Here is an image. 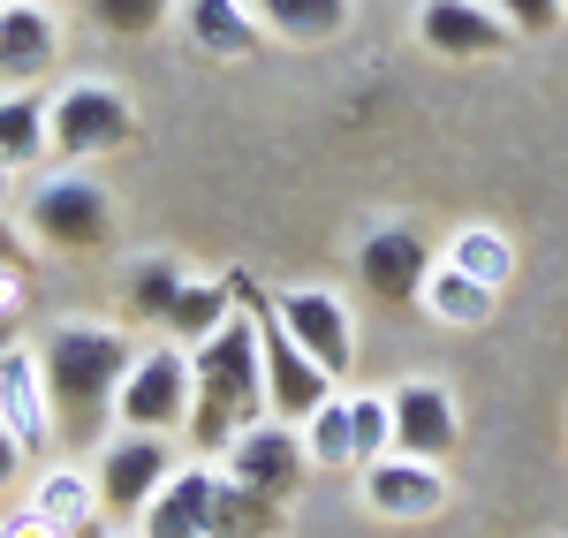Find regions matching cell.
Masks as SVG:
<instances>
[{
  "instance_id": "5bb4252c",
  "label": "cell",
  "mask_w": 568,
  "mask_h": 538,
  "mask_svg": "<svg viewBox=\"0 0 568 538\" xmlns=\"http://www.w3.org/2000/svg\"><path fill=\"white\" fill-rule=\"evenodd\" d=\"M387 409H394V455H425V463H439V455H455V440H463L455 395H447V387H433V379L394 387Z\"/></svg>"
},
{
  "instance_id": "ffe728a7",
  "label": "cell",
  "mask_w": 568,
  "mask_h": 538,
  "mask_svg": "<svg viewBox=\"0 0 568 538\" xmlns=\"http://www.w3.org/2000/svg\"><path fill=\"white\" fill-rule=\"evenodd\" d=\"M235 318V304H227V281H182L175 304H168V342H182V349H197V342H213L220 326Z\"/></svg>"
},
{
  "instance_id": "f546056e",
  "label": "cell",
  "mask_w": 568,
  "mask_h": 538,
  "mask_svg": "<svg viewBox=\"0 0 568 538\" xmlns=\"http://www.w3.org/2000/svg\"><path fill=\"white\" fill-rule=\"evenodd\" d=\"M23 440H16V433H8V425H0V494H8V486H16V470H23Z\"/></svg>"
},
{
  "instance_id": "7c38bea8",
  "label": "cell",
  "mask_w": 568,
  "mask_h": 538,
  "mask_svg": "<svg viewBox=\"0 0 568 538\" xmlns=\"http://www.w3.org/2000/svg\"><path fill=\"white\" fill-rule=\"evenodd\" d=\"M417 39L433 45L439 61H493L516 31H508V16L485 8V0H425V8H417Z\"/></svg>"
},
{
  "instance_id": "7402d4cb",
  "label": "cell",
  "mask_w": 568,
  "mask_h": 538,
  "mask_svg": "<svg viewBox=\"0 0 568 538\" xmlns=\"http://www.w3.org/2000/svg\"><path fill=\"white\" fill-rule=\"evenodd\" d=\"M45 152H53V130H45V106L31 91H0V160L23 175V168H39Z\"/></svg>"
},
{
  "instance_id": "83f0119b",
  "label": "cell",
  "mask_w": 568,
  "mask_h": 538,
  "mask_svg": "<svg viewBox=\"0 0 568 538\" xmlns=\"http://www.w3.org/2000/svg\"><path fill=\"white\" fill-rule=\"evenodd\" d=\"M500 16H508V31H554L561 23V0H500Z\"/></svg>"
},
{
  "instance_id": "4316f807",
  "label": "cell",
  "mask_w": 568,
  "mask_h": 538,
  "mask_svg": "<svg viewBox=\"0 0 568 538\" xmlns=\"http://www.w3.org/2000/svg\"><path fill=\"white\" fill-rule=\"evenodd\" d=\"M175 288H182V273L168 266V258H144V266L130 273V312H136V318H168Z\"/></svg>"
},
{
  "instance_id": "cb8c5ba5",
  "label": "cell",
  "mask_w": 568,
  "mask_h": 538,
  "mask_svg": "<svg viewBox=\"0 0 568 538\" xmlns=\"http://www.w3.org/2000/svg\"><path fill=\"white\" fill-rule=\"evenodd\" d=\"M304 455L318 463V470H342V463H356V448H349V403H326L304 417Z\"/></svg>"
},
{
  "instance_id": "9c48e42d",
  "label": "cell",
  "mask_w": 568,
  "mask_h": 538,
  "mask_svg": "<svg viewBox=\"0 0 568 538\" xmlns=\"http://www.w3.org/2000/svg\"><path fill=\"white\" fill-rule=\"evenodd\" d=\"M175 478V455H168V433H122L114 448L99 455V508L106 516H144V500Z\"/></svg>"
},
{
  "instance_id": "d6a6232c",
  "label": "cell",
  "mask_w": 568,
  "mask_h": 538,
  "mask_svg": "<svg viewBox=\"0 0 568 538\" xmlns=\"http://www.w3.org/2000/svg\"><path fill=\"white\" fill-rule=\"evenodd\" d=\"M8 190H16V168H8V160H0V205H8Z\"/></svg>"
},
{
  "instance_id": "6da1fadb",
  "label": "cell",
  "mask_w": 568,
  "mask_h": 538,
  "mask_svg": "<svg viewBox=\"0 0 568 538\" xmlns=\"http://www.w3.org/2000/svg\"><path fill=\"white\" fill-rule=\"evenodd\" d=\"M265 417V357H258V312H235L213 342L190 349V440L205 455H227L243 425Z\"/></svg>"
},
{
  "instance_id": "f1b7e54d",
  "label": "cell",
  "mask_w": 568,
  "mask_h": 538,
  "mask_svg": "<svg viewBox=\"0 0 568 538\" xmlns=\"http://www.w3.org/2000/svg\"><path fill=\"white\" fill-rule=\"evenodd\" d=\"M0 538H61V531L45 524L39 508H23V516H8V524H0Z\"/></svg>"
},
{
  "instance_id": "2e32d148",
  "label": "cell",
  "mask_w": 568,
  "mask_h": 538,
  "mask_svg": "<svg viewBox=\"0 0 568 538\" xmlns=\"http://www.w3.org/2000/svg\"><path fill=\"white\" fill-rule=\"evenodd\" d=\"M0 425L23 440V448L39 455L45 433H53V403H45V372H39V349H8L0 357Z\"/></svg>"
},
{
  "instance_id": "277c9868",
  "label": "cell",
  "mask_w": 568,
  "mask_h": 538,
  "mask_svg": "<svg viewBox=\"0 0 568 538\" xmlns=\"http://www.w3.org/2000/svg\"><path fill=\"white\" fill-rule=\"evenodd\" d=\"M45 130H53V152L61 160H99V152H122L136 136V114L114 84H69L53 106H45Z\"/></svg>"
},
{
  "instance_id": "5b68a950",
  "label": "cell",
  "mask_w": 568,
  "mask_h": 538,
  "mask_svg": "<svg viewBox=\"0 0 568 538\" xmlns=\"http://www.w3.org/2000/svg\"><path fill=\"white\" fill-rule=\"evenodd\" d=\"M31 235L45 251H106L114 243V197L91 175H61L31 190Z\"/></svg>"
},
{
  "instance_id": "d6986e66",
  "label": "cell",
  "mask_w": 568,
  "mask_h": 538,
  "mask_svg": "<svg viewBox=\"0 0 568 538\" xmlns=\"http://www.w3.org/2000/svg\"><path fill=\"white\" fill-rule=\"evenodd\" d=\"M31 508H39L45 524L61 538H99V486H91L84 470H45L39 486H31Z\"/></svg>"
},
{
  "instance_id": "8992f818",
  "label": "cell",
  "mask_w": 568,
  "mask_h": 538,
  "mask_svg": "<svg viewBox=\"0 0 568 538\" xmlns=\"http://www.w3.org/2000/svg\"><path fill=\"white\" fill-rule=\"evenodd\" d=\"M227 463V478L235 486H251V494L265 500H296V486H304V470H311V455H304V433L296 425H281V417H258V425H243L235 433V448L220 455Z\"/></svg>"
},
{
  "instance_id": "7a4b0ae2",
  "label": "cell",
  "mask_w": 568,
  "mask_h": 538,
  "mask_svg": "<svg viewBox=\"0 0 568 538\" xmlns=\"http://www.w3.org/2000/svg\"><path fill=\"white\" fill-rule=\"evenodd\" d=\"M136 364V349L114 334V326H53L39 349L45 372V403L69 433H99V417L122 395V372Z\"/></svg>"
},
{
  "instance_id": "4fadbf2b",
  "label": "cell",
  "mask_w": 568,
  "mask_h": 538,
  "mask_svg": "<svg viewBox=\"0 0 568 538\" xmlns=\"http://www.w3.org/2000/svg\"><path fill=\"white\" fill-rule=\"evenodd\" d=\"M425 273H433V243L409 235V227H372L356 243V281L379 296V304H417L425 296Z\"/></svg>"
},
{
  "instance_id": "52a82bcc",
  "label": "cell",
  "mask_w": 568,
  "mask_h": 538,
  "mask_svg": "<svg viewBox=\"0 0 568 538\" xmlns=\"http://www.w3.org/2000/svg\"><path fill=\"white\" fill-rule=\"evenodd\" d=\"M258 312V357H265V417H281V425H304L311 409L334 395V372L326 364H311L296 342H288V326L265 312V304H251Z\"/></svg>"
},
{
  "instance_id": "9a60e30c",
  "label": "cell",
  "mask_w": 568,
  "mask_h": 538,
  "mask_svg": "<svg viewBox=\"0 0 568 538\" xmlns=\"http://www.w3.org/2000/svg\"><path fill=\"white\" fill-rule=\"evenodd\" d=\"M53 53H61V31L39 0H0V84L31 91L53 69Z\"/></svg>"
},
{
  "instance_id": "e0dca14e",
  "label": "cell",
  "mask_w": 568,
  "mask_h": 538,
  "mask_svg": "<svg viewBox=\"0 0 568 538\" xmlns=\"http://www.w3.org/2000/svg\"><path fill=\"white\" fill-rule=\"evenodd\" d=\"M182 31L205 61H251L265 45V23L251 16V0H182Z\"/></svg>"
},
{
  "instance_id": "1f68e13d",
  "label": "cell",
  "mask_w": 568,
  "mask_h": 538,
  "mask_svg": "<svg viewBox=\"0 0 568 538\" xmlns=\"http://www.w3.org/2000/svg\"><path fill=\"white\" fill-rule=\"evenodd\" d=\"M0 266H16V235L8 227H0Z\"/></svg>"
},
{
  "instance_id": "3957f363",
  "label": "cell",
  "mask_w": 568,
  "mask_h": 538,
  "mask_svg": "<svg viewBox=\"0 0 568 538\" xmlns=\"http://www.w3.org/2000/svg\"><path fill=\"white\" fill-rule=\"evenodd\" d=\"M114 425H130V433H182L190 425V349L182 342L136 349V364L122 372V395H114Z\"/></svg>"
},
{
  "instance_id": "ba28073f",
  "label": "cell",
  "mask_w": 568,
  "mask_h": 538,
  "mask_svg": "<svg viewBox=\"0 0 568 538\" xmlns=\"http://www.w3.org/2000/svg\"><path fill=\"white\" fill-rule=\"evenodd\" d=\"M273 318H281L288 342H296L311 364H326L334 379L356 372V326H349V304H342L334 288H288V296H273Z\"/></svg>"
},
{
  "instance_id": "484cf974",
  "label": "cell",
  "mask_w": 568,
  "mask_h": 538,
  "mask_svg": "<svg viewBox=\"0 0 568 538\" xmlns=\"http://www.w3.org/2000/svg\"><path fill=\"white\" fill-rule=\"evenodd\" d=\"M84 8H91V23L114 31V39H144V31H160L175 16V0H84Z\"/></svg>"
},
{
  "instance_id": "8fae6325",
  "label": "cell",
  "mask_w": 568,
  "mask_h": 538,
  "mask_svg": "<svg viewBox=\"0 0 568 538\" xmlns=\"http://www.w3.org/2000/svg\"><path fill=\"white\" fill-rule=\"evenodd\" d=\"M364 508L372 516H387V524H425L447 508V470L425 463V455H379V463H364Z\"/></svg>"
},
{
  "instance_id": "30bf717a",
  "label": "cell",
  "mask_w": 568,
  "mask_h": 538,
  "mask_svg": "<svg viewBox=\"0 0 568 538\" xmlns=\"http://www.w3.org/2000/svg\"><path fill=\"white\" fill-rule=\"evenodd\" d=\"M220 500H227V470L190 463L144 500L136 524H144V538H220Z\"/></svg>"
},
{
  "instance_id": "d4e9b609",
  "label": "cell",
  "mask_w": 568,
  "mask_h": 538,
  "mask_svg": "<svg viewBox=\"0 0 568 538\" xmlns=\"http://www.w3.org/2000/svg\"><path fill=\"white\" fill-rule=\"evenodd\" d=\"M349 448H356V470L379 463L394 448V409L387 395H349Z\"/></svg>"
},
{
  "instance_id": "4dcf8cb0",
  "label": "cell",
  "mask_w": 568,
  "mask_h": 538,
  "mask_svg": "<svg viewBox=\"0 0 568 538\" xmlns=\"http://www.w3.org/2000/svg\"><path fill=\"white\" fill-rule=\"evenodd\" d=\"M16 342H23V312H0V357H8Z\"/></svg>"
},
{
  "instance_id": "836d02e7",
  "label": "cell",
  "mask_w": 568,
  "mask_h": 538,
  "mask_svg": "<svg viewBox=\"0 0 568 538\" xmlns=\"http://www.w3.org/2000/svg\"><path fill=\"white\" fill-rule=\"evenodd\" d=\"M561 16H568V0H561Z\"/></svg>"
},
{
  "instance_id": "44dd1931",
  "label": "cell",
  "mask_w": 568,
  "mask_h": 538,
  "mask_svg": "<svg viewBox=\"0 0 568 538\" xmlns=\"http://www.w3.org/2000/svg\"><path fill=\"white\" fill-rule=\"evenodd\" d=\"M493 296H500V288H485V281H470L463 266L439 258V266L425 273V296H417V304H425L439 326H485V318H493Z\"/></svg>"
},
{
  "instance_id": "ac0fdd59",
  "label": "cell",
  "mask_w": 568,
  "mask_h": 538,
  "mask_svg": "<svg viewBox=\"0 0 568 538\" xmlns=\"http://www.w3.org/2000/svg\"><path fill=\"white\" fill-rule=\"evenodd\" d=\"M251 16H258L273 39H288V45H326V39L349 31L356 0H251Z\"/></svg>"
},
{
  "instance_id": "603a6c76",
  "label": "cell",
  "mask_w": 568,
  "mask_h": 538,
  "mask_svg": "<svg viewBox=\"0 0 568 538\" xmlns=\"http://www.w3.org/2000/svg\"><path fill=\"white\" fill-rule=\"evenodd\" d=\"M447 266H463L470 281H485V288H508L516 251H508L500 227H463V235H447Z\"/></svg>"
}]
</instances>
